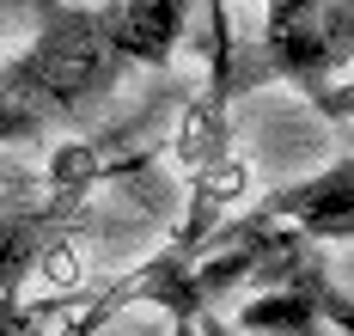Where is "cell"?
<instances>
[{
  "mask_svg": "<svg viewBox=\"0 0 354 336\" xmlns=\"http://www.w3.org/2000/svg\"><path fill=\"white\" fill-rule=\"evenodd\" d=\"M202 336H226V324H220V318H208V312H202Z\"/></svg>",
  "mask_w": 354,
  "mask_h": 336,
  "instance_id": "cell-4",
  "label": "cell"
},
{
  "mask_svg": "<svg viewBox=\"0 0 354 336\" xmlns=\"http://www.w3.org/2000/svg\"><path fill=\"white\" fill-rule=\"evenodd\" d=\"M250 221L257 226H281V232H312V239H348V159L312 171L306 184H287L281 196H269Z\"/></svg>",
  "mask_w": 354,
  "mask_h": 336,
  "instance_id": "cell-2",
  "label": "cell"
},
{
  "mask_svg": "<svg viewBox=\"0 0 354 336\" xmlns=\"http://www.w3.org/2000/svg\"><path fill=\"white\" fill-rule=\"evenodd\" d=\"M189 0H104L43 6L25 55L0 68V141H31L55 122L98 111L129 68L171 62Z\"/></svg>",
  "mask_w": 354,
  "mask_h": 336,
  "instance_id": "cell-1",
  "label": "cell"
},
{
  "mask_svg": "<svg viewBox=\"0 0 354 336\" xmlns=\"http://www.w3.org/2000/svg\"><path fill=\"white\" fill-rule=\"evenodd\" d=\"M324 312H330L336 324H348V299H342V294H306V288H281V294L250 299L245 312H239V324H245V330H312Z\"/></svg>",
  "mask_w": 354,
  "mask_h": 336,
  "instance_id": "cell-3",
  "label": "cell"
}]
</instances>
